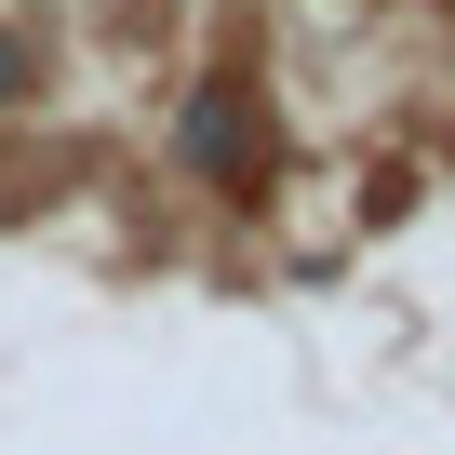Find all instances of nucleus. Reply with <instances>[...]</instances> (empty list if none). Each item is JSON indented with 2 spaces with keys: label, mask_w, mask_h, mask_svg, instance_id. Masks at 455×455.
I'll return each instance as SVG.
<instances>
[{
  "label": "nucleus",
  "mask_w": 455,
  "mask_h": 455,
  "mask_svg": "<svg viewBox=\"0 0 455 455\" xmlns=\"http://www.w3.org/2000/svg\"><path fill=\"white\" fill-rule=\"evenodd\" d=\"M188 161H201V174H242V108H228V94L188 108Z\"/></svg>",
  "instance_id": "nucleus-1"
},
{
  "label": "nucleus",
  "mask_w": 455,
  "mask_h": 455,
  "mask_svg": "<svg viewBox=\"0 0 455 455\" xmlns=\"http://www.w3.org/2000/svg\"><path fill=\"white\" fill-rule=\"evenodd\" d=\"M28 94H41V54H28L14 28H0V108H28Z\"/></svg>",
  "instance_id": "nucleus-2"
}]
</instances>
